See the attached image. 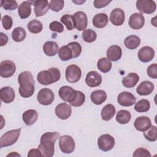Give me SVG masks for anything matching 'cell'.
<instances>
[{
	"label": "cell",
	"instance_id": "obj_26",
	"mask_svg": "<svg viewBox=\"0 0 157 157\" xmlns=\"http://www.w3.org/2000/svg\"><path fill=\"white\" fill-rule=\"evenodd\" d=\"M31 2L30 1H23L22 2L20 5L18 6V13L19 17L21 19L27 18L31 13Z\"/></svg>",
	"mask_w": 157,
	"mask_h": 157
},
{
	"label": "cell",
	"instance_id": "obj_24",
	"mask_svg": "<svg viewBox=\"0 0 157 157\" xmlns=\"http://www.w3.org/2000/svg\"><path fill=\"white\" fill-rule=\"evenodd\" d=\"M23 121L27 126H31L36 123L38 118V113L34 109H29L25 111L22 115Z\"/></svg>",
	"mask_w": 157,
	"mask_h": 157
},
{
	"label": "cell",
	"instance_id": "obj_1",
	"mask_svg": "<svg viewBox=\"0 0 157 157\" xmlns=\"http://www.w3.org/2000/svg\"><path fill=\"white\" fill-rule=\"evenodd\" d=\"M59 137L58 132H47L43 134L40 137V143L38 149L40 151L42 156L52 157L55 152V143Z\"/></svg>",
	"mask_w": 157,
	"mask_h": 157
},
{
	"label": "cell",
	"instance_id": "obj_11",
	"mask_svg": "<svg viewBox=\"0 0 157 157\" xmlns=\"http://www.w3.org/2000/svg\"><path fill=\"white\" fill-rule=\"evenodd\" d=\"M72 16L75 28L80 31L85 30L88 25V18L86 13L82 11H78L74 13Z\"/></svg>",
	"mask_w": 157,
	"mask_h": 157
},
{
	"label": "cell",
	"instance_id": "obj_43",
	"mask_svg": "<svg viewBox=\"0 0 157 157\" xmlns=\"http://www.w3.org/2000/svg\"><path fill=\"white\" fill-rule=\"evenodd\" d=\"M1 7L5 10H13L17 8L18 4L13 0H2L1 1Z\"/></svg>",
	"mask_w": 157,
	"mask_h": 157
},
{
	"label": "cell",
	"instance_id": "obj_46",
	"mask_svg": "<svg viewBox=\"0 0 157 157\" xmlns=\"http://www.w3.org/2000/svg\"><path fill=\"white\" fill-rule=\"evenodd\" d=\"M49 28L51 31L58 33H62L64 31L63 25L58 21H53L50 23L49 25Z\"/></svg>",
	"mask_w": 157,
	"mask_h": 157
},
{
	"label": "cell",
	"instance_id": "obj_2",
	"mask_svg": "<svg viewBox=\"0 0 157 157\" xmlns=\"http://www.w3.org/2000/svg\"><path fill=\"white\" fill-rule=\"evenodd\" d=\"M18 91L23 98L31 97L34 92V80L32 74L28 71L21 72L18 77Z\"/></svg>",
	"mask_w": 157,
	"mask_h": 157
},
{
	"label": "cell",
	"instance_id": "obj_12",
	"mask_svg": "<svg viewBox=\"0 0 157 157\" xmlns=\"http://www.w3.org/2000/svg\"><path fill=\"white\" fill-rule=\"evenodd\" d=\"M58 94L62 100L71 103L75 98L76 90H74L71 86L65 85L61 86L59 88L58 91Z\"/></svg>",
	"mask_w": 157,
	"mask_h": 157
},
{
	"label": "cell",
	"instance_id": "obj_27",
	"mask_svg": "<svg viewBox=\"0 0 157 157\" xmlns=\"http://www.w3.org/2000/svg\"><path fill=\"white\" fill-rule=\"evenodd\" d=\"M43 51L46 55L53 56L58 52L59 47L54 41H47L43 45Z\"/></svg>",
	"mask_w": 157,
	"mask_h": 157
},
{
	"label": "cell",
	"instance_id": "obj_20",
	"mask_svg": "<svg viewBox=\"0 0 157 157\" xmlns=\"http://www.w3.org/2000/svg\"><path fill=\"white\" fill-rule=\"evenodd\" d=\"M134 126L136 130L141 132H144L150 128L151 121L150 119L145 116L137 117L134 123Z\"/></svg>",
	"mask_w": 157,
	"mask_h": 157
},
{
	"label": "cell",
	"instance_id": "obj_51",
	"mask_svg": "<svg viewBox=\"0 0 157 157\" xmlns=\"http://www.w3.org/2000/svg\"><path fill=\"white\" fill-rule=\"evenodd\" d=\"M0 45L4 46L8 42V37L6 34H4L3 33H0Z\"/></svg>",
	"mask_w": 157,
	"mask_h": 157
},
{
	"label": "cell",
	"instance_id": "obj_8",
	"mask_svg": "<svg viewBox=\"0 0 157 157\" xmlns=\"http://www.w3.org/2000/svg\"><path fill=\"white\" fill-rule=\"evenodd\" d=\"M99 148L103 151H108L112 150L115 145L114 138L108 134L101 135L98 139Z\"/></svg>",
	"mask_w": 157,
	"mask_h": 157
},
{
	"label": "cell",
	"instance_id": "obj_14",
	"mask_svg": "<svg viewBox=\"0 0 157 157\" xmlns=\"http://www.w3.org/2000/svg\"><path fill=\"white\" fill-rule=\"evenodd\" d=\"M145 24V18L141 13L132 14L129 19L128 25L132 29H140Z\"/></svg>",
	"mask_w": 157,
	"mask_h": 157
},
{
	"label": "cell",
	"instance_id": "obj_13",
	"mask_svg": "<svg viewBox=\"0 0 157 157\" xmlns=\"http://www.w3.org/2000/svg\"><path fill=\"white\" fill-rule=\"evenodd\" d=\"M118 103L124 107H129L136 103V98L130 92L123 91L120 93L117 98Z\"/></svg>",
	"mask_w": 157,
	"mask_h": 157
},
{
	"label": "cell",
	"instance_id": "obj_37",
	"mask_svg": "<svg viewBox=\"0 0 157 157\" xmlns=\"http://www.w3.org/2000/svg\"><path fill=\"white\" fill-rule=\"evenodd\" d=\"M150 107V101L145 99H142L135 104L134 109L137 112L142 113L149 110Z\"/></svg>",
	"mask_w": 157,
	"mask_h": 157
},
{
	"label": "cell",
	"instance_id": "obj_17",
	"mask_svg": "<svg viewBox=\"0 0 157 157\" xmlns=\"http://www.w3.org/2000/svg\"><path fill=\"white\" fill-rule=\"evenodd\" d=\"M155 56V50L149 46H144L140 48L138 52V58L143 63H148L153 59Z\"/></svg>",
	"mask_w": 157,
	"mask_h": 157
},
{
	"label": "cell",
	"instance_id": "obj_41",
	"mask_svg": "<svg viewBox=\"0 0 157 157\" xmlns=\"http://www.w3.org/2000/svg\"><path fill=\"white\" fill-rule=\"evenodd\" d=\"M85 101V95L82 91L76 90V96L71 105L74 107H80L83 104Z\"/></svg>",
	"mask_w": 157,
	"mask_h": 157
},
{
	"label": "cell",
	"instance_id": "obj_31",
	"mask_svg": "<svg viewBox=\"0 0 157 157\" xmlns=\"http://www.w3.org/2000/svg\"><path fill=\"white\" fill-rule=\"evenodd\" d=\"M140 44V39L136 35H131L125 38L124 44L125 47L129 50L137 48Z\"/></svg>",
	"mask_w": 157,
	"mask_h": 157
},
{
	"label": "cell",
	"instance_id": "obj_47",
	"mask_svg": "<svg viewBox=\"0 0 157 157\" xmlns=\"http://www.w3.org/2000/svg\"><path fill=\"white\" fill-rule=\"evenodd\" d=\"M1 21H2V26L5 29L9 30L12 28L13 21H12V18L9 15L3 16Z\"/></svg>",
	"mask_w": 157,
	"mask_h": 157
},
{
	"label": "cell",
	"instance_id": "obj_9",
	"mask_svg": "<svg viewBox=\"0 0 157 157\" xmlns=\"http://www.w3.org/2000/svg\"><path fill=\"white\" fill-rule=\"evenodd\" d=\"M136 8L142 13L151 14L155 12L156 5L152 0H138L136 1Z\"/></svg>",
	"mask_w": 157,
	"mask_h": 157
},
{
	"label": "cell",
	"instance_id": "obj_6",
	"mask_svg": "<svg viewBox=\"0 0 157 157\" xmlns=\"http://www.w3.org/2000/svg\"><path fill=\"white\" fill-rule=\"evenodd\" d=\"M82 71L80 68L75 65L71 64L66 67L65 77L66 80L71 83L77 82L81 78Z\"/></svg>",
	"mask_w": 157,
	"mask_h": 157
},
{
	"label": "cell",
	"instance_id": "obj_34",
	"mask_svg": "<svg viewBox=\"0 0 157 157\" xmlns=\"http://www.w3.org/2000/svg\"><path fill=\"white\" fill-rule=\"evenodd\" d=\"M97 67L101 72L107 73L111 70L112 62L107 58H102L98 60Z\"/></svg>",
	"mask_w": 157,
	"mask_h": 157
},
{
	"label": "cell",
	"instance_id": "obj_10",
	"mask_svg": "<svg viewBox=\"0 0 157 157\" xmlns=\"http://www.w3.org/2000/svg\"><path fill=\"white\" fill-rule=\"evenodd\" d=\"M16 66L15 63L10 60H5L0 64V75L4 78L12 77L15 72Z\"/></svg>",
	"mask_w": 157,
	"mask_h": 157
},
{
	"label": "cell",
	"instance_id": "obj_52",
	"mask_svg": "<svg viewBox=\"0 0 157 157\" xmlns=\"http://www.w3.org/2000/svg\"><path fill=\"white\" fill-rule=\"evenodd\" d=\"M21 156L20 155H19L18 153H15V152H12L11 153H9V155H7V156Z\"/></svg>",
	"mask_w": 157,
	"mask_h": 157
},
{
	"label": "cell",
	"instance_id": "obj_3",
	"mask_svg": "<svg viewBox=\"0 0 157 157\" xmlns=\"http://www.w3.org/2000/svg\"><path fill=\"white\" fill-rule=\"evenodd\" d=\"M61 77L60 71L56 67H51L46 71L39 72L37 75V80L43 85H48L56 82Z\"/></svg>",
	"mask_w": 157,
	"mask_h": 157
},
{
	"label": "cell",
	"instance_id": "obj_36",
	"mask_svg": "<svg viewBox=\"0 0 157 157\" xmlns=\"http://www.w3.org/2000/svg\"><path fill=\"white\" fill-rule=\"evenodd\" d=\"M29 31L33 34H37L42 31L43 25L41 21L37 20H33L30 21L27 25Z\"/></svg>",
	"mask_w": 157,
	"mask_h": 157
},
{
	"label": "cell",
	"instance_id": "obj_4",
	"mask_svg": "<svg viewBox=\"0 0 157 157\" xmlns=\"http://www.w3.org/2000/svg\"><path fill=\"white\" fill-rule=\"evenodd\" d=\"M21 128L12 129L5 132L0 139V147L1 148L7 147L14 144L20 134Z\"/></svg>",
	"mask_w": 157,
	"mask_h": 157
},
{
	"label": "cell",
	"instance_id": "obj_22",
	"mask_svg": "<svg viewBox=\"0 0 157 157\" xmlns=\"http://www.w3.org/2000/svg\"><path fill=\"white\" fill-rule=\"evenodd\" d=\"M154 90V85L150 81L141 82L136 88V92L140 96H147L150 94Z\"/></svg>",
	"mask_w": 157,
	"mask_h": 157
},
{
	"label": "cell",
	"instance_id": "obj_32",
	"mask_svg": "<svg viewBox=\"0 0 157 157\" xmlns=\"http://www.w3.org/2000/svg\"><path fill=\"white\" fill-rule=\"evenodd\" d=\"M131 118L130 112L126 110H120L117 113L116 121L121 124L128 123Z\"/></svg>",
	"mask_w": 157,
	"mask_h": 157
},
{
	"label": "cell",
	"instance_id": "obj_23",
	"mask_svg": "<svg viewBox=\"0 0 157 157\" xmlns=\"http://www.w3.org/2000/svg\"><path fill=\"white\" fill-rule=\"evenodd\" d=\"M107 57L109 59L112 61H117L119 60L122 55V50L120 46L113 45L109 47L106 52Z\"/></svg>",
	"mask_w": 157,
	"mask_h": 157
},
{
	"label": "cell",
	"instance_id": "obj_40",
	"mask_svg": "<svg viewBox=\"0 0 157 157\" xmlns=\"http://www.w3.org/2000/svg\"><path fill=\"white\" fill-rule=\"evenodd\" d=\"M82 36L83 40L88 43L95 41L97 38V34L96 32L91 29L84 30L82 34Z\"/></svg>",
	"mask_w": 157,
	"mask_h": 157
},
{
	"label": "cell",
	"instance_id": "obj_21",
	"mask_svg": "<svg viewBox=\"0 0 157 157\" xmlns=\"http://www.w3.org/2000/svg\"><path fill=\"white\" fill-rule=\"evenodd\" d=\"M15 97L14 90L10 86L2 87L0 90V98L6 104H9L13 101Z\"/></svg>",
	"mask_w": 157,
	"mask_h": 157
},
{
	"label": "cell",
	"instance_id": "obj_29",
	"mask_svg": "<svg viewBox=\"0 0 157 157\" xmlns=\"http://www.w3.org/2000/svg\"><path fill=\"white\" fill-rule=\"evenodd\" d=\"M139 79V76L137 74L131 72L123 78L122 83L126 88H132L136 86Z\"/></svg>",
	"mask_w": 157,
	"mask_h": 157
},
{
	"label": "cell",
	"instance_id": "obj_49",
	"mask_svg": "<svg viewBox=\"0 0 157 157\" xmlns=\"http://www.w3.org/2000/svg\"><path fill=\"white\" fill-rule=\"evenodd\" d=\"M111 2V1L107 0H95L94 1V6L97 9L102 8L106 7L109 3Z\"/></svg>",
	"mask_w": 157,
	"mask_h": 157
},
{
	"label": "cell",
	"instance_id": "obj_38",
	"mask_svg": "<svg viewBox=\"0 0 157 157\" xmlns=\"http://www.w3.org/2000/svg\"><path fill=\"white\" fill-rule=\"evenodd\" d=\"M144 136L150 142H155L157 140V128L156 126H151L149 129L144 131Z\"/></svg>",
	"mask_w": 157,
	"mask_h": 157
},
{
	"label": "cell",
	"instance_id": "obj_15",
	"mask_svg": "<svg viewBox=\"0 0 157 157\" xmlns=\"http://www.w3.org/2000/svg\"><path fill=\"white\" fill-rule=\"evenodd\" d=\"M56 115L61 120H66L72 113V109L71 105L67 103H60L55 107Z\"/></svg>",
	"mask_w": 157,
	"mask_h": 157
},
{
	"label": "cell",
	"instance_id": "obj_45",
	"mask_svg": "<svg viewBox=\"0 0 157 157\" xmlns=\"http://www.w3.org/2000/svg\"><path fill=\"white\" fill-rule=\"evenodd\" d=\"M134 157H151V155L148 150L144 148L136 149L132 155Z\"/></svg>",
	"mask_w": 157,
	"mask_h": 157
},
{
	"label": "cell",
	"instance_id": "obj_33",
	"mask_svg": "<svg viewBox=\"0 0 157 157\" xmlns=\"http://www.w3.org/2000/svg\"><path fill=\"white\" fill-rule=\"evenodd\" d=\"M58 56L61 61H68L73 58L72 52L71 48L67 45L62 46L58 51Z\"/></svg>",
	"mask_w": 157,
	"mask_h": 157
},
{
	"label": "cell",
	"instance_id": "obj_50",
	"mask_svg": "<svg viewBox=\"0 0 157 157\" xmlns=\"http://www.w3.org/2000/svg\"><path fill=\"white\" fill-rule=\"evenodd\" d=\"M34 156H37V157L42 156L41 152L38 148L37 149L33 148L28 151V157H34Z\"/></svg>",
	"mask_w": 157,
	"mask_h": 157
},
{
	"label": "cell",
	"instance_id": "obj_19",
	"mask_svg": "<svg viewBox=\"0 0 157 157\" xmlns=\"http://www.w3.org/2000/svg\"><path fill=\"white\" fill-rule=\"evenodd\" d=\"M49 2L47 0H37L34 2V10L36 17L45 15L49 9Z\"/></svg>",
	"mask_w": 157,
	"mask_h": 157
},
{
	"label": "cell",
	"instance_id": "obj_39",
	"mask_svg": "<svg viewBox=\"0 0 157 157\" xmlns=\"http://www.w3.org/2000/svg\"><path fill=\"white\" fill-rule=\"evenodd\" d=\"M61 22L64 24L68 30H72L75 28L73 16L69 14H65L61 17Z\"/></svg>",
	"mask_w": 157,
	"mask_h": 157
},
{
	"label": "cell",
	"instance_id": "obj_35",
	"mask_svg": "<svg viewBox=\"0 0 157 157\" xmlns=\"http://www.w3.org/2000/svg\"><path fill=\"white\" fill-rule=\"evenodd\" d=\"M26 31L21 27H17L12 32V37L17 42L23 41L26 38Z\"/></svg>",
	"mask_w": 157,
	"mask_h": 157
},
{
	"label": "cell",
	"instance_id": "obj_42",
	"mask_svg": "<svg viewBox=\"0 0 157 157\" xmlns=\"http://www.w3.org/2000/svg\"><path fill=\"white\" fill-rule=\"evenodd\" d=\"M67 45L71 48L72 55H73V58H77L80 56L82 52V46L81 45L77 42H72L67 44Z\"/></svg>",
	"mask_w": 157,
	"mask_h": 157
},
{
	"label": "cell",
	"instance_id": "obj_30",
	"mask_svg": "<svg viewBox=\"0 0 157 157\" xmlns=\"http://www.w3.org/2000/svg\"><path fill=\"white\" fill-rule=\"evenodd\" d=\"M115 112L116 110L114 105L110 104H107L101 110V118L104 121H109L113 117Z\"/></svg>",
	"mask_w": 157,
	"mask_h": 157
},
{
	"label": "cell",
	"instance_id": "obj_7",
	"mask_svg": "<svg viewBox=\"0 0 157 157\" xmlns=\"http://www.w3.org/2000/svg\"><path fill=\"white\" fill-rule=\"evenodd\" d=\"M37 99L40 104L44 105H48L53 102L55 96L52 90L47 88H44L41 89L38 92Z\"/></svg>",
	"mask_w": 157,
	"mask_h": 157
},
{
	"label": "cell",
	"instance_id": "obj_5",
	"mask_svg": "<svg viewBox=\"0 0 157 157\" xmlns=\"http://www.w3.org/2000/svg\"><path fill=\"white\" fill-rule=\"evenodd\" d=\"M59 147L63 153L67 154L71 153L75 149V141L71 136H62L59 137Z\"/></svg>",
	"mask_w": 157,
	"mask_h": 157
},
{
	"label": "cell",
	"instance_id": "obj_25",
	"mask_svg": "<svg viewBox=\"0 0 157 157\" xmlns=\"http://www.w3.org/2000/svg\"><path fill=\"white\" fill-rule=\"evenodd\" d=\"M93 25L96 28H104L109 22L108 16L106 13H99L95 15L93 18Z\"/></svg>",
	"mask_w": 157,
	"mask_h": 157
},
{
	"label": "cell",
	"instance_id": "obj_44",
	"mask_svg": "<svg viewBox=\"0 0 157 157\" xmlns=\"http://www.w3.org/2000/svg\"><path fill=\"white\" fill-rule=\"evenodd\" d=\"M64 2L63 0H52L49 2L50 8L55 12H59L63 9Z\"/></svg>",
	"mask_w": 157,
	"mask_h": 157
},
{
	"label": "cell",
	"instance_id": "obj_16",
	"mask_svg": "<svg viewBox=\"0 0 157 157\" xmlns=\"http://www.w3.org/2000/svg\"><path fill=\"white\" fill-rule=\"evenodd\" d=\"M125 20V15L124 11L120 8L114 9L110 14V20L115 26L122 25Z\"/></svg>",
	"mask_w": 157,
	"mask_h": 157
},
{
	"label": "cell",
	"instance_id": "obj_28",
	"mask_svg": "<svg viewBox=\"0 0 157 157\" xmlns=\"http://www.w3.org/2000/svg\"><path fill=\"white\" fill-rule=\"evenodd\" d=\"M90 98L93 103L96 105H101L107 99L106 93L101 90L93 91L90 95Z\"/></svg>",
	"mask_w": 157,
	"mask_h": 157
},
{
	"label": "cell",
	"instance_id": "obj_48",
	"mask_svg": "<svg viewBox=\"0 0 157 157\" xmlns=\"http://www.w3.org/2000/svg\"><path fill=\"white\" fill-rule=\"evenodd\" d=\"M147 72L150 77L156 79L157 78V64L156 63L150 64L148 67Z\"/></svg>",
	"mask_w": 157,
	"mask_h": 157
},
{
	"label": "cell",
	"instance_id": "obj_18",
	"mask_svg": "<svg viewBox=\"0 0 157 157\" xmlns=\"http://www.w3.org/2000/svg\"><path fill=\"white\" fill-rule=\"evenodd\" d=\"M102 82L101 75L96 71L89 72L85 77V83L90 87H96L101 85Z\"/></svg>",
	"mask_w": 157,
	"mask_h": 157
}]
</instances>
